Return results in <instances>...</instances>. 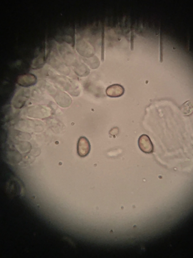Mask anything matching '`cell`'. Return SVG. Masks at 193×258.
<instances>
[{
	"label": "cell",
	"mask_w": 193,
	"mask_h": 258,
	"mask_svg": "<svg viewBox=\"0 0 193 258\" xmlns=\"http://www.w3.org/2000/svg\"><path fill=\"white\" fill-rule=\"evenodd\" d=\"M124 87L118 85H114L109 86L107 89V95L112 98H116L121 97L124 94Z\"/></svg>",
	"instance_id": "cell-3"
},
{
	"label": "cell",
	"mask_w": 193,
	"mask_h": 258,
	"mask_svg": "<svg viewBox=\"0 0 193 258\" xmlns=\"http://www.w3.org/2000/svg\"><path fill=\"white\" fill-rule=\"evenodd\" d=\"M66 241H68V243L72 245V246H74V244L72 242V241H71L69 239V238H65V239Z\"/></svg>",
	"instance_id": "cell-7"
},
{
	"label": "cell",
	"mask_w": 193,
	"mask_h": 258,
	"mask_svg": "<svg viewBox=\"0 0 193 258\" xmlns=\"http://www.w3.org/2000/svg\"><path fill=\"white\" fill-rule=\"evenodd\" d=\"M91 145L88 140L86 137H81L77 145V152L81 157H86L90 153Z\"/></svg>",
	"instance_id": "cell-2"
},
{
	"label": "cell",
	"mask_w": 193,
	"mask_h": 258,
	"mask_svg": "<svg viewBox=\"0 0 193 258\" xmlns=\"http://www.w3.org/2000/svg\"><path fill=\"white\" fill-rule=\"evenodd\" d=\"M131 49L132 50H133V42H134V34L133 31H132L131 34Z\"/></svg>",
	"instance_id": "cell-6"
},
{
	"label": "cell",
	"mask_w": 193,
	"mask_h": 258,
	"mask_svg": "<svg viewBox=\"0 0 193 258\" xmlns=\"http://www.w3.org/2000/svg\"><path fill=\"white\" fill-rule=\"evenodd\" d=\"M159 34L160 59V62H162L163 60V46L162 42H161L160 30Z\"/></svg>",
	"instance_id": "cell-5"
},
{
	"label": "cell",
	"mask_w": 193,
	"mask_h": 258,
	"mask_svg": "<svg viewBox=\"0 0 193 258\" xmlns=\"http://www.w3.org/2000/svg\"><path fill=\"white\" fill-rule=\"evenodd\" d=\"M193 110V106L189 101L186 102L183 105L182 111L185 114H189L192 112Z\"/></svg>",
	"instance_id": "cell-4"
},
{
	"label": "cell",
	"mask_w": 193,
	"mask_h": 258,
	"mask_svg": "<svg viewBox=\"0 0 193 258\" xmlns=\"http://www.w3.org/2000/svg\"><path fill=\"white\" fill-rule=\"evenodd\" d=\"M138 145L142 151L145 153H151L154 150L153 143L150 139L145 134L141 135L138 141Z\"/></svg>",
	"instance_id": "cell-1"
}]
</instances>
